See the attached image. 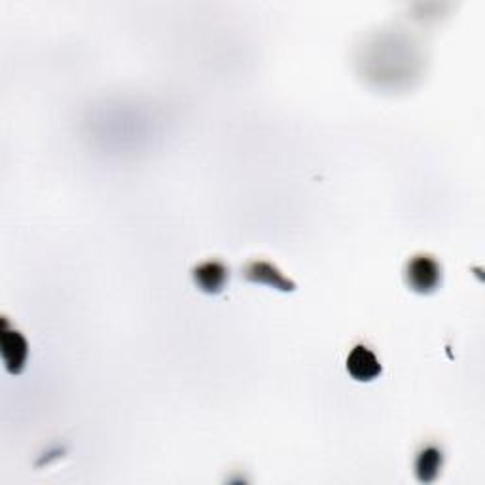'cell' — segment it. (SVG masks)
<instances>
[{
    "instance_id": "6",
    "label": "cell",
    "mask_w": 485,
    "mask_h": 485,
    "mask_svg": "<svg viewBox=\"0 0 485 485\" xmlns=\"http://www.w3.org/2000/svg\"><path fill=\"white\" fill-rule=\"evenodd\" d=\"M442 449L436 445H427L421 449L418 459H415V476H418L421 483L435 481L442 471Z\"/></svg>"
},
{
    "instance_id": "4",
    "label": "cell",
    "mask_w": 485,
    "mask_h": 485,
    "mask_svg": "<svg viewBox=\"0 0 485 485\" xmlns=\"http://www.w3.org/2000/svg\"><path fill=\"white\" fill-rule=\"evenodd\" d=\"M348 372L353 379L360 381V384H368V381L377 379L384 368H381V362L374 355V351L368 349L366 345L358 343L348 357Z\"/></svg>"
},
{
    "instance_id": "2",
    "label": "cell",
    "mask_w": 485,
    "mask_h": 485,
    "mask_svg": "<svg viewBox=\"0 0 485 485\" xmlns=\"http://www.w3.org/2000/svg\"><path fill=\"white\" fill-rule=\"evenodd\" d=\"M0 351H3L6 370L10 374L17 375L23 372L29 357V345L23 334L10 326L6 317H3V331H0Z\"/></svg>"
},
{
    "instance_id": "5",
    "label": "cell",
    "mask_w": 485,
    "mask_h": 485,
    "mask_svg": "<svg viewBox=\"0 0 485 485\" xmlns=\"http://www.w3.org/2000/svg\"><path fill=\"white\" fill-rule=\"evenodd\" d=\"M192 279L196 287L205 294H220L228 285L230 269L218 260H209L192 269Z\"/></svg>"
},
{
    "instance_id": "3",
    "label": "cell",
    "mask_w": 485,
    "mask_h": 485,
    "mask_svg": "<svg viewBox=\"0 0 485 485\" xmlns=\"http://www.w3.org/2000/svg\"><path fill=\"white\" fill-rule=\"evenodd\" d=\"M241 275L251 283L268 285V287L277 288L281 292L296 290V285H294L288 277H285L279 268H275L269 262H264V260H254V262H249L245 268L241 269Z\"/></svg>"
},
{
    "instance_id": "1",
    "label": "cell",
    "mask_w": 485,
    "mask_h": 485,
    "mask_svg": "<svg viewBox=\"0 0 485 485\" xmlns=\"http://www.w3.org/2000/svg\"><path fill=\"white\" fill-rule=\"evenodd\" d=\"M406 285L418 294H432L442 285V266L430 254L413 256L404 269Z\"/></svg>"
}]
</instances>
